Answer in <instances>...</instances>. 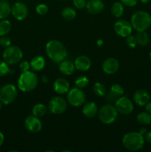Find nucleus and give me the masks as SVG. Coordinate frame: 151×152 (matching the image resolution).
Masks as SVG:
<instances>
[{"label": "nucleus", "mask_w": 151, "mask_h": 152, "mask_svg": "<svg viewBox=\"0 0 151 152\" xmlns=\"http://www.w3.org/2000/svg\"><path fill=\"white\" fill-rule=\"evenodd\" d=\"M93 92L98 96H104L106 94V88L105 86L101 83H96L93 88Z\"/></svg>", "instance_id": "nucleus-29"}, {"label": "nucleus", "mask_w": 151, "mask_h": 152, "mask_svg": "<svg viewBox=\"0 0 151 152\" xmlns=\"http://www.w3.org/2000/svg\"><path fill=\"white\" fill-rule=\"evenodd\" d=\"M11 30V23L10 21L4 20L0 22V37H3V36H6Z\"/></svg>", "instance_id": "nucleus-28"}, {"label": "nucleus", "mask_w": 151, "mask_h": 152, "mask_svg": "<svg viewBox=\"0 0 151 152\" xmlns=\"http://www.w3.org/2000/svg\"><path fill=\"white\" fill-rule=\"evenodd\" d=\"M145 106V109L147 112H149L150 114H151V102H148L146 105H144Z\"/></svg>", "instance_id": "nucleus-40"}, {"label": "nucleus", "mask_w": 151, "mask_h": 152, "mask_svg": "<svg viewBox=\"0 0 151 152\" xmlns=\"http://www.w3.org/2000/svg\"><path fill=\"white\" fill-rule=\"evenodd\" d=\"M111 13L115 17H121L124 13V4L121 1H115L111 7Z\"/></svg>", "instance_id": "nucleus-25"}, {"label": "nucleus", "mask_w": 151, "mask_h": 152, "mask_svg": "<svg viewBox=\"0 0 151 152\" xmlns=\"http://www.w3.org/2000/svg\"><path fill=\"white\" fill-rule=\"evenodd\" d=\"M120 1L124 5L127 6V7H133L137 4L139 0H120Z\"/></svg>", "instance_id": "nucleus-38"}, {"label": "nucleus", "mask_w": 151, "mask_h": 152, "mask_svg": "<svg viewBox=\"0 0 151 152\" xmlns=\"http://www.w3.org/2000/svg\"><path fill=\"white\" fill-rule=\"evenodd\" d=\"M115 107L118 112L124 115H128L133 111V103L127 96H119V98L115 101Z\"/></svg>", "instance_id": "nucleus-10"}, {"label": "nucleus", "mask_w": 151, "mask_h": 152, "mask_svg": "<svg viewBox=\"0 0 151 152\" xmlns=\"http://www.w3.org/2000/svg\"><path fill=\"white\" fill-rule=\"evenodd\" d=\"M9 72H10V68L7 62L4 61H0V77H4Z\"/></svg>", "instance_id": "nucleus-32"}, {"label": "nucleus", "mask_w": 151, "mask_h": 152, "mask_svg": "<svg viewBox=\"0 0 151 152\" xmlns=\"http://www.w3.org/2000/svg\"><path fill=\"white\" fill-rule=\"evenodd\" d=\"M151 0H140V1L142 3H143V4H147V3L150 2Z\"/></svg>", "instance_id": "nucleus-44"}, {"label": "nucleus", "mask_w": 151, "mask_h": 152, "mask_svg": "<svg viewBox=\"0 0 151 152\" xmlns=\"http://www.w3.org/2000/svg\"><path fill=\"white\" fill-rule=\"evenodd\" d=\"M17 94V89L14 85H4L0 88V101L4 105H9L15 100Z\"/></svg>", "instance_id": "nucleus-7"}, {"label": "nucleus", "mask_w": 151, "mask_h": 152, "mask_svg": "<svg viewBox=\"0 0 151 152\" xmlns=\"http://www.w3.org/2000/svg\"><path fill=\"white\" fill-rule=\"evenodd\" d=\"M19 68H20L22 72H25V71H30V62H28V61H22L19 64Z\"/></svg>", "instance_id": "nucleus-37"}, {"label": "nucleus", "mask_w": 151, "mask_h": 152, "mask_svg": "<svg viewBox=\"0 0 151 152\" xmlns=\"http://www.w3.org/2000/svg\"><path fill=\"white\" fill-rule=\"evenodd\" d=\"M126 43H127V45H128V47L131 48H136V46L138 45L136 37L132 35H130L128 36V37H126Z\"/></svg>", "instance_id": "nucleus-33"}, {"label": "nucleus", "mask_w": 151, "mask_h": 152, "mask_svg": "<svg viewBox=\"0 0 151 152\" xmlns=\"http://www.w3.org/2000/svg\"><path fill=\"white\" fill-rule=\"evenodd\" d=\"M53 89L59 94H65L70 90V83L64 78H58L53 83Z\"/></svg>", "instance_id": "nucleus-18"}, {"label": "nucleus", "mask_w": 151, "mask_h": 152, "mask_svg": "<svg viewBox=\"0 0 151 152\" xmlns=\"http://www.w3.org/2000/svg\"><path fill=\"white\" fill-rule=\"evenodd\" d=\"M10 44H11V41H10V38L6 36H3V37H1L0 39V45L3 48H7L9 46H10Z\"/></svg>", "instance_id": "nucleus-35"}, {"label": "nucleus", "mask_w": 151, "mask_h": 152, "mask_svg": "<svg viewBox=\"0 0 151 152\" xmlns=\"http://www.w3.org/2000/svg\"><path fill=\"white\" fill-rule=\"evenodd\" d=\"M1 104H2V103H1V101H0V109H1V105H1Z\"/></svg>", "instance_id": "nucleus-46"}, {"label": "nucleus", "mask_w": 151, "mask_h": 152, "mask_svg": "<svg viewBox=\"0 0 151 152\" xmlns=\"http://www.w3.org/2000/svg\"><path fill=\"white\" fill-rule=\"evenodd\" d=\"M99 119L102 123L110 125L113 123L118 117V111L116 108L110 104H107L102 106L99 109Z\"/></svg>", "instance_id": "nucleus-5"}, {"label": "nucleus", "mask_w": 151, "mask_h": 152, "mask_svg": "<svg viewBox=\"0 0 151 152\" xmlns=\"http://www.w3.org/2000/svg\"><path fill=\"white\" fill-rule=\"evenodd\" d=\"M89 84V79L85 76H80L77 77L75 81V85L78 88H84L87 87Z\"/></svg>", "instance_id": "nucleus-30"}, {"label": "nucleus", "mask_w": 151, "mask_h": 152, "mask_svg": "<svg viewBox=\"0 0 151 152\" xmlns=\"http://www.w3.org/2000/svg\"><path fill=\"white\" fill-rule=\"evenodd\" d=\"M47 108L46 107V105H44L42 103H38L36 104L33 107L32 109V113L33 115L36 116V117H42L47 114Z\"/></svg>", "instance_id": "nucleus-24"}, {"label": "nucleus", "mask_w": 151, "mask_h": 152, "mask_svg": "<svg viewBox=\"0 0 151 152\" xmlns=\"http://www.w3.org/2000/svg\"><path fill=\"white\" fill-rule=\"evenodd\" d=\"M11 13L13 17L17 20H24L28 15V8L25 3L17 1L11 7Z\"/></svg>", "instance_id": "nucleus-12"}, {"label": "nucleus", "mask_w": 151, "mask_h": 152, "mask_svg": "<svg viewBox=\"0 0 151 152\" xmlns=\"http://www.w3.org/2000/svg\"><path fill=\"white\" fill-rule=\"evenodd\" d=\"M122 144L129 151H139L144 147V138L139 132H128L123 137Z\"/></svg>", "instance_id": "nucleus-3"}, {"label": "nucleus", "mask_w": 151, "mask_h": 152, "mask_svg": "<svg viewBox=\"0 0 151 152\" xmlns=\"http://www.w3.org/2000/svg\"><path fill=\"white\" fill-rule=\"evenodd\" d=\"M147 132V131L146 128H141L140 131H139V133L142 134V135L145 134H146Z\"/></svg>", "instance_id": "nucleus-42"}, {"label": "nucleus", "mask_w": 151, "mask_h": 152, "mask_svg": "<svg viewBox=\"0 0 151 152\" xmlns=\"http://www.w3.org/2000/svg\"><path fill=\"white\" fill-rule=\"evenodd\" d=\"M46 53L53 62L60 63L65 60L68 56L65 46L58 40H50L46 44Z\"/></svg>", "instance_id": "nucleus-1"}, {"label": "nucleus", "mask_w": 151, "mask_h": 152, "mask_svg": "<svg viewBox=\"0 0 151 152\" xmlns=\"http://www.w3.org/2000/svg\"><path fill=\"white\" fill-rule=\"evenodd\" d=\"M4 134H3L1 132H0V146H1V145L3 144V142H4Z\"/></svg>", "instance_id": "nucleus-41"}, {"label": "nucleus", "mask_w": 151, "mask_h": 152, "mask_svg": "<svg viewBox=\"0 0 151 152\" xmlns=\"http://www.w3.org/2000/svg\"><path fill=\"white\" fill-rule=\"evenodd\" d=\"M25 129L31 133H38L42 129V124L39 118L34 115L28 116L25 120Z\"/></svg>", "instance_id": "nucleus-13"}, {"label": "nucleus", "mask_w": 151, "mask_h": 152, "mask_svg": "<svg viewBox=\"0 0 151 152\" xmlns=\"http://www.w3.org/2000/svg\"><path fill=\"white\" fill-rule=\"evenodd\" d=\"M33 71H40L45 66V59L41 56H36L31 59L30 62Z\"/></svg>", "instance_id": "nucleus-21"}, {"label": "nucleus", "mask_w": 151, "mask_h": 152, "mask_svg": "<svg viewBox=\"0 0 151 152\" xmlns=\"http://www.w3.org/2000/svg\"><path fill=\"white\" fill-rule=\"evenodd\" d=\"M131 25L136 31H146L151 26L150 14L144 10L136 11L131 17Z\"/></svg>", "instance_id": "nucleus-4"}, {"label": "nucleus", "mask_w": 151, "mask_h": 152, "mask_svg": "<svg viewBox=\"0 0 151 152\" xmlns=\"http://www.w3.org/2000/svg\"><path fill=\"white\" fill-rule=\"evenodd\" d=\"M23 57L22 50L17 46H9L3 52V59L4 62L10 65H14L22 60Z\"/></svg>", "instance_id": "nucleus-6"}, {"label": "nucleus", "mask_w": 151, "mask_h": 152, "mask_svg": "<svg viewBox=\"0 0 151 152\" xmlns=\"http://www.w3.org/2000/svg\"><path fill=\"white\" fill-rule=\"evenodd\" d=\"M137 120L140 124L147 126L151 124V114L147 111H143L137 115Z\"/></svg>", "instance_id": "nucleus-26"}, {"label": "nucleus", "mask_w": 151, "mask_h": 152, "mask_svg": "<svg viewBox=\"0 0 151 152\" xmlns=\"http://www.w3.org/2000/svg\"><path fill=\"white\" fill-rule=\"evenodd\" d=\"M99 111L98 106L93 102H87L84 105L82 108V113L87 118H92L95 117Z\"/></svg>", "instance_id": "nucleus-20"}, {"label": "nucleus", "mask_w": 151, "mask_h": 152, "mask_svg": "<svg viewBox=\"0 0 151 152\" xmlns=\"http://www.w3.org/2000/svg\"><path fill=\"white\" fill-rule=\"evenodd\" d=\"M150 96L146 90L139 89L136 91L133 95V100L136 105L139 106H144L150 101Z\"/></svg>", "instance_id": "nucleus-15"}, {"label": "nucleus", "mask_w": 151, "mask_h": 152, "mask_svg": "<svg viewBox=\"0 0 151 152\" xmlns=\"http://www.w3.org/2000/svg\"><path fill=\"white\" fill-rule=\"evenodd\" d=\"M62 16L66 20H73L76 16V11L73 7H67L62 10Z\"/></svg>", "instance_id": "nucleus-27"}, {"label": "nucleus", "mask_w": 151, "mask_h": 152, "mask_svg": "<svg viewBox=\"0 0 151 152\" xmlns=\"http://www.w3.org/2000/svg\"><path fill=\"white\" fill-rule=\"evenodd\" d=\"M136 38L137 40L138 45L142 46V47L147 46L150 43V37L145 31H137Z\"/></svg>", "instance_id": "nucleus-23"}, {"label": "nucleus", "mask_w": 151, "mask_h": 152, "mask_svg": "<svg viewBox=\"0 0 151 152\" xmlns=\"http://www.w3.org/2000/svg\"><path fill=\"white\" fill-rule=\"evenodd\" d=\"M59 69L60 72L64 75L69 76L73 74L74 71H75V65L74 62H71L70 60H63L59 63Z\"/></svg>", "instance_id": "nucleus-19"}, {"label": "nucleus", "mask_w": 151, "mask_h": 152, "mask_svg": "<svg viewBox=\"0 0 151 152\" xmlns=\"http://www.w3.org/2000/svg\"><path fill=\"white\" fill-rule=\"evenodd\" d=\"M36 13L38 14L43 16V15L46 14L47 13V11H48V7L44 4H40L36 6Z\"/></svg>", "instance_id": "nucleus-34"}, {"label": "nucleus", "mask_w": 151, "mask_h": 152, "mask_svg": "<svg viewBox=\"0 0 151 152\" xmlns=\"http://www.w3.org/2000/svg\"><path fill=\"white\" fill-rule=\"evenodd\" d=\"M114 30L117 35L126 38L128 36L131 35L132 31H133V26L128 21L121 19L115 22L114 25Z\"/></svg>", "instance_id": "nucleus-11"}, {"label": "nucleus", "mask_w": 151, "mask_h": 152, "mask_svg": "<svg viewBox=\"0 0 151 152\" xmlns=\"http://www.w3.org/2000/svg\"><path fill=\"white\" fill-rule=\"evenodd\" d=\"M67 99L68 103L73 107H79L84 103L86 95L84 92L78 88H74L68 92Z\"/></svg>", "instance_id": "nucleus-8"}, {"label": "nucleus", "mask_w": 151, "mask_h": 152, "mask_svg": "<svg viewBox=\"0 0 151 152\" xmlns=\"http://www.w3.org/2000/svg\"><path fill=\"white\" fill-rule=\"evenodd\" d=\"M85 7L91 14H98L103 11L105 4L102 0H88Z\"/></svg>", "instance_id": "nucleus-16"}, {"label": "nucleus", "mask_w": 151, "mask_h": 152, "mask_svg": "<svg viewBox=\"0 0 151 152\" xmlns=\"http://www.w3.org/2000/svg\"><path fill=\"white\" fill-rule=\"evenodd\" d=\"M74 6L77 9H83L86 7L87 1L86 0H73Z\"/></svg>", "instance_id": "nucleus-36"}, {"label": "nucleus", "mask_w": 151, "mask_h": 152, "mask_svg": "<svg viewBox=\"0 0 151 152\" xmlns=\"http://www.w3.org/2000/svg\"><path fill=\"white\" fill-rule=\"evenodd\" d=\"M119 62L115 58L109 57L105 59L102 64V70L107 74H113L118 71Z\"/></svg>", "instance_id": "nucleus-14"}, {"label": "nucleus", "mask_w": 151, "mask_h": 152, "mask_svg": "<svg viewBox=\"0 0 151 152\" xmlns=\"http://www.w3.org/2000/svg\"><path fill=\"white\" fill-rule=\"evenodd\" d=\"M48 109L54 114H61L67 109V102L61 96H54L48 103Z\"/></svg>", "instance_id": "nucleus-9"}, {"label": "nucleus", "mask_w": 151, "mask_h": 152, "mask_svg": "<svg viewBox=\"0 0 151 152\" xmlns=\"http://www.w3.org/2000/svg\"><path fill=\"white\" fill-rule=\"evenodd\" d=\"M41 80H42L43 83H47V77H45V76H43L42 78H41Z\"/></svg>", "instance_id": "nucleus-43"}, {"label": "nucleus", "mask_w": 151, "mask_h": 152, "mask_svg": "<svg viewBox=\"0 0 151 152\" xmlns=\"http://www.w3.org/2000/svg\"><path fill=\"white\" fill-rule=\"evenodd\" d=\"M76 69L80 71H86L90 69L91 66V60L87 56H78L74 62Z\"/></svg>", "instance_id": "nucleus-17"}, {"label": "nucleus", "mask_w": 151, "mask_h": 152, "mask_svg": "<svg viewBox=\"0 0 151 152\" xmlns=\"http://www.w3.org/2000/svg\"><path fill=\"white\" fill-rule=\"evenodd\" d=\"M38 79L33 71H28L22 72L17 81V86L19 90L23 92H30L36 88Z\"/></svg>", "instance_id": "nucleus-2"}, {"label": "nucleus", "mask_w": 151, "mask_h": 152, "mask_svg": "<svg viewBox=\"0 0 151 152\" xmlns=\"http://www.w3.org/2000/svg\"><path fill=\"white\" fill-rule=\"evenodd\" d=\"M149 57H150V59L151 60V51L150 52V53H149Z\"/></svg>", "instance_id": "nucleus-45"}, {"label": "nucleus", "mask_w": 151, "mask_h": 152, "mask_svg": "<svg viewBox=\"0 0 151 152\" xmlns=\"http://www.w3.org/2000/svg\"><path fill=\"white\" fill-rule=\"evenodd\" d=\"M11 13V6L8 1L0 0V19H4Z\"/></svg>", "instance_id": "nucleus-22"}, {"label": "nucleus", "mask_w": 151, "mask_h": 152, "mask_svg": "<svg viewBox=\"0 0 151 152\" xmlns=\"http://www.w3.org/2000/svg\"><path fill=\"white\" fill-rule=\"evenodd\" d=\"M60 1H65V0H60Z\"/></svg>", "instance_id": "nucleus-47"}, {"label": "nucleus", "mask_w": 151, "mask_h": 152, "mask_svg": "<svg viewBox=\"0 0 151 152\" xmlns=\"http://www.w3.org/2000/svg\"><path fill=\"white\" fill-rule=\"evenodd\" d=\"M124 90L121 86L118 84H113L110 87V93L114 96H121L124 94Z\"/></svg>", "instance_id": "nucleus-31"}, {"label": "nucleus", "mask_w": 151, "mask_h": 152, "mask_svg": "<svg viewBox=\"0 0 151 152\" xmlns=\"http://www.w3.org/2000/svg\"><path fill=\"white\" fill-rule=\"evenodd\" d=\"M144 135V140H146L149 143H151V131L147 132Z\"/></svg>", "instance_id": "nucleus-39"}]
</instances>
